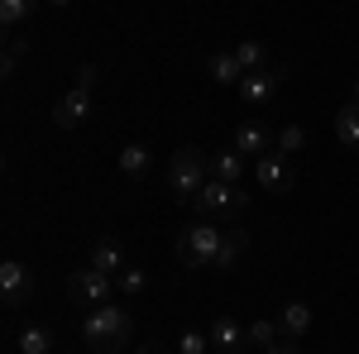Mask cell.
<instances>
[{
    "label": "cell",
    "mask_w": 359,
    "mask_h": 354,
    "mask_svg": "<svg viewBox=\"0 0 359 354\" xmlns=\"http://www.w3.org/2000/svg\"><path fill=\"white\" fill-rule=\"evenodd\" d=\"M135 335V316L130 306L120 301H106V306H91V316L82 321V340L91 354H120Z\"/></svg>",
    "instance_id": "1"
},
{
    "label": "cell",
    "mask_w": 359,
    "mask_h": 354,
    "mask_svg": "<svg viewBox=\"0 0 359 354\" xmlns=\"http://www.w3.org/2000/svg\"><path fill=\"white\" fill-rule=\"evenodd\" d=\"M221 245H225L221 225H211V220H192V225L177 235V259H182V268H211L216 254H221Z\"/></svg>",
    "instance_id": "2"
},
{
    "label": "cell",
    "mask_w": 359,
    "mask_h": 354,
    "mask_svg": "<svg viewBox=\"0 0 359 354\" xmlns=\"http://www.w3.org/2000/svg\"><path fill=\"white\" fill-rule=\"evenodd\" d=\"M211 182V158H201V149H177L168 168V187L177 201H196V191Z\"/></svg>",
    "instance_id": "3"
},
{
    "label": "cell",
    "mask_w": 359,
    "mask_h": 354,
    "mask_svg": "<svg viewBox=\"0 0 359 354\" xmlns=\"http://www.w3.org/2000/svg\"><path fill=\"white\" fill-rule=\"evenodd\" d=\"M245 206H249V191L240 182H216V177L196 191V201H192L196 216H221V220H235Z\"/></svg>",
    "instance_id": "4"
},
{
    "label": "cell",
    "mask_w": 359,
    "mask_h": 354,
    "mask_svg": "<svg viewBox=\"0 0 359 354\" xmlns=\"http://www.w3.org/2000/svg\"><path fill=\"white\" fill-rule=\"evenodd\" d=\"M120 287L111 282V273H101V268H77L72 278H67V297L77 301V306H106V301L115 297Z\"/></svg>",
    "instance_id": "5"
},
{
    "label": "cell",
    "mask_w": 359,
    "mask_h": 354,
    "mask_svg": "<svg viewBox=\"0 0 359 354\" xmlns=\"http://www.w3.org/2000/svg\"><path fill=\"white\" fill-rule=\"evenodd\" d=\"M283 77H287L283 67H259V72H245L235 91H240V101H245V106H269V101H273V91L283 86Z\"/></svg>",
    "instance_id": "6"
},
{
    "label": "cell",
    "mask_w": 359,
    "mask_h": 354,
    "mask_svg": "<svg viewBox=\"0 0 359 354\" xmlns=\"http://www.w3.org/2000/svg\"><path fill=\"white\" fill-rule=\"evenodd\" d=\"M254 177H259V187L264 191H292L297 187V172H292V163L283 158V154H264V158H254Z\"/></svg>",
    "instance_id": "7"
},
{
    "label": "cell",
    "mask_w": 359,
    "mask_h": 354,
    "mask_svg": "<svg viewBox=\"0 0 359 354\" xmlns=\"http://www.w3.org/2000/svg\"><path fill=\"white\" fill-rule=\"evenodd\" d=\"M29 292H34L29 268L20 259H0V301L5 306H20V301H29Z\"/></svg>",
    "instance_id": "8"
},
{
    "label": "cell",
    "mask_w": 359,
    "mask_h": 354,
    "mask_svg": "<svg viewBox=\"0 0 359 354\" xmlns=\"http://www.w3.org/2000/svg\"><path fill=\"white\" fill-rule=\"evenodd\" d=\"M86 115H91V91H82V86H72L62 101H53V125L57 130H77Z\"/></svg>",
    "instance_id": "9"
},
{
    "label": "cell",
    "mask_w": 359,
    "mask_h": 354,
    "mask_svg": "<svg viewBox=\"0 0 359 354\" xmlns=\"http://www.w3.org/2000/svg\"><path fill=\"white\" fill-rule=\"evenodd\" d=\"M211 350H221V354H245V350H249V326H240V321L221 316V321L211 326Z\"/></svg>",
    "instance_id": "10"
},
{
    "label": "cell",
    "mask_w": 359,
    "mask_h": 354,
    "mask_svg": "<svg viewBox=\"0 0 359 354\" xmlns=\"http://www.w3.org/2000/svg\"><path fill=\"white\" fill-rule=\"evenodd\" d=\"M269 144H273V135H269L264 125H240L235 139H230V149H240L245 158H264V154H269Z\"/></svg>",
    "instance_id": "11"
},
{
    "label": "cell",
    "mask_w": 359,
    "mask_h": 354,
    "mask_svg": "<svg viewBox=\"0 0 359 354\" xmlns=\"http://www.w3.org/2000/svg\"><path fill=\"white\" fill-rule=\"evenodd\" d=\"M278 330H283L287 340H302L306 330H311V306H306V301H287L283 316H278Z\"/></svg>",
    "instance_id": "12"
},
{
    "label": "cell",
    "mask_w": 359,
    "mask_h": 354,
    "mask_svg": "<svg viewBox=\"0 0 359 354\" xmlns=\"http://www.w3.org/2000/svg\"><path fill=\"white\" fill-rule=\"evenodd\" d=\"M211 177H216V182H240V177H245V154H240V149H216Z\"/></svg>",
    "instance_id": "13"
},
{
    "label": "cell",
    "mask_w": 359,
    "mask_h": 354,
    "mask_svg": "<svg viewBox=\"0 0 359 354\" xmlns=\"http://www.w3.org/2000/svg\"><path fill=\"white\" fill-rule=\"evenodd\" d=\"M206 72H211V82H221V86H240V77H245V62L235 53H216L211 62H206Z\"/></svg>",
    "instance_id": "14"
},
{
    "label": "cell",
    "mask_w": 359,
    "mask_h": 354,
    "mask_svg": "<svg viewBox=\"0 0 359 354\" xmlns=\"http://www.w3.org/2000/svg\"><path fill=\"white\" fill-rule=\"evenodd\" d=\"M335 139H340L345 149H355V154H359V101L340 106V115H335Z\"/></svg>",
    "instance_id": "15"
},
{
    "label": "cell",
    "mask_w": 359,
    "mask_h": 354,
    "mask_svg": "<svg viewBox=\"0 0 359 354\" xmlns=\"http://www.w3.org/2000/svg\"><path fill=\"white\" fill-rule=\"evenodd\" d=\"M149 168H154V154L144 144H125L120 149V172L125 177H149Z\"/></svg>",
    "instance_id": "16"
},
{
    "label": "cell",
    "mask_w": 359,
    "mask_h": 354,
    "mask_svg": "<svg viewBox=\"0 0 359 354\" xmlns=\"http://www.w3.org/2000/svg\"><path fill=\"white\" fill-rule=\"evenodd\" d=\"M91 268H101V273H125V249L115 245V240H101V245L91 249Z\"/></svg>",
    "instance_id": "17"
},
{
    "label": "cell",
    "mask_w": 359,
    "mask_h": 354,
    "mask_svg": "<svg viewBox=\"0 0 359 354\" xmlns=\"http://www.w3.org/2000/svg\"><path fill=\"white\" fill-rule=\"evenodd\" d=\"M15 345H20V354H53V330L48 326H25L15 335Z\"/></svg>",
    "instance_id": "18"
},
{
    "label": "cell",
    "mask_w": 359,
    "mask_h": 354,
    "mask_svg": "<svg viewBox=\"0 0 359 354\" xmlns=\"http://www.w3.org/2000/svg\"><path fill=\"white\" fill-rule=\"evenodd\" d=\"M245 245H249L245 230H225V245H221V254H216V264H211V268H235V259L245 254Z\"/></svg>",
    "instance_id": "19"
},
{
    "label": "cell",
    "mask_w": 359,
    "mask_h": 354,
    "mask_svg": "<svg viewBox=\"0 0 359 354\" xmlns=\"http://www.w3.org/2000/svg\"><path fill=\"white\" fill-rule=\"evenodd\" d=\"M235 57L245 62V72H259V67H273V62H269V48H264L259 39H245V43L235 48Z\"/></svg>",
    "instance_id": "20"
},
{
    "label": "cell",
    "mask_w": 359,
    "mask_h": 354,
    "mask_svg": "<svg viewBox=\"0 0 359 354\" xmlns=\"http://www.w3.org/2000/svg\"><path fill=\"white\" fill-rule=\"evenodd\" d=\"M34 5L39 0H0V25L15 29V25H29V15H34Z\"/></svg>",
    "instance_id": "21"
},
{
    "label": "cell",
    "mask_w": 359,
    "mask_h": 354,
    "mask_svg": "<svg viewBox=\"0 0 359 354\" xmlns=\"http://www.w3.org/2000/svg\"><path fill=\"white\" fill-rule=\"evenodd\" d=\"M302 149H306V130L302 125H287V130L278 135V154H283V158H292V154H302Z\"/></svg>",
    "instance_id": "22"
},
{
    "label": "cell",
    "mask_w": 359,
    "mask_h": 354,
    "mask_svg": "<svg viewBox=\"0 0 359 354\" xmlns=\"http://www.w3.org/2000/svg\"><path fill=\"white\" fill-rule=\"evenodd\" d=\"M278 335H283V330H278V321H254V326H249V345H259V350H273Z\"/></svg>",
    "instance_id": "23"
},
{
    "label": "cell",
    "mask_w": 359,
    "mask_h": 354,
    "mask_svg": "<svg viewBox=\"0 0 359 354\" xmlns=\"http://www.w3.org/2000/svg\"><path fill=\"white\" fill-rule=\"evenodd\" d=\"M206 345H211V335H201V330H182L177 335V350L182 354H206Z\"/></svg>",
    "instance_id": "24"
},
{
    "label": "cell",
    "mask_w": 359,
    "mask_h": 354,
    "mask_svg": "<svg viewBox=\"0 0 359 354\" xmlns=\"http://www.w3.org/2000/svg\"><path fill=\"white\" fill-rule=\"evenodd\" d=\"M144 282H149V278H144V268H125L115 287H120V292H144Z\"/></svg>",
    "instance_id": "25"
},
{
    "label": "cell",
    "mask_w": 359,
    "mask_h": 354,
    "mask_svg": "<svg viewBox=\"0 0 359 354\" xmlns=\"http://www.w3.org/2000/svg\"><path fill=\"white\" fill-rule=\"evenodd\" d=\"M77 86H82V91L96 86V62H82V67H77Z\"/></svg>",
    "instance_id": "26"
},
{
    "label": "cell",
    "mask_w": 359,
    "mask_h": 354,
    "mask_svg": "<svg viewBox=\"0 0 359 354\" xmlns=\"http://www.w3.org/2000/svg\"><path fill=\"white\" fill-rule=\"evenodd\" d=\"M20 57H25V43L15 39V43L5 48V62H0V67H5V72H15V62H20Z\"/></svg>",
    "instance_id": "27"
},
{
    "label": "cell",
    "mask_w": 359,
    "mask_h": 354,
    "mask_svg": "<svg viewBox=\"0 0 359 354\" xmlns=\"http://www.w3.org/2000/svg\"><path fill=\"white\" fill-rule=\"evenodd\" d=\"M264 354H297V340L292 345H273V350H264Z\"/></svg>",
    "instance_id": "28"
},
{
    "label": "cell",
    "mask_w": 359,
    "mask_h": 354,
    "mask_svg": "<svg viewBox=\"0 0 359 354\" xmlns=\"http://www.w3.org/2000/svg\"><path fill=\"white\" fill-rule=\"evenodd\" d=\"M48 5H57V10H62V5H72V0H48Z\"/></svg>",
    "instance_id": "29"
},
{
    "label": "cell",
    "mask_w": 359,
    "mask_h": 354,
    "mask_svg": "<svg viewBox=\"0 0 359 354\" xmlns=\"http://www.w3.org/2000/svg\"><path fill=\"white\" fill-rule=\"evenodd\" d=\"M139 354H163V350H139Z\"/></svg>",
    "instance_id": "30"
},
{
    "label": "cell",
    "mask_w": 359,
    "mask_h": 354,
    "mask_svg": "<svg viewBox=\"0 0 359 354\" xmlns=\"http://www.w3.org/2000/svg\"><path fill=\"white\" fill-rule=\"evenodd\" d=\"M355 101H359V77H355Z\"/></svg>",
    "instance_id": "31"
}]
</instances>
